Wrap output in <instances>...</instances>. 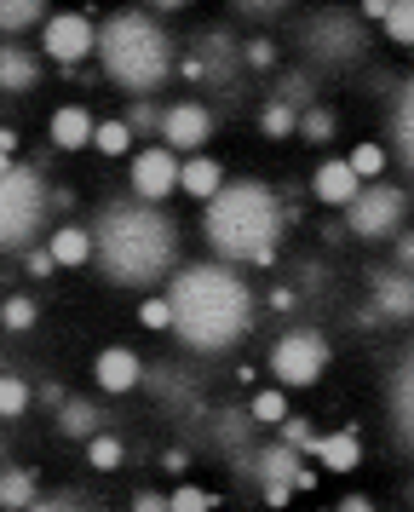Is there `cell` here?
Wrapping results in <instances>:
<instances>
[{
	"instance_id": "obj_41",
	"label": "cell",
	"mask_w": 414,
	"mask_h": 512,
	"mask_svg": "<svg viewBox=\"0 0 414 512\" xmlns=\"http://www.w3.org/2000/svg\"><path fill=\"white\" fill-rule=\"evenodd\" d=\"M276 432H282V443H288V449H299V455H311V449H317V438H322V432H317L305 415H288Z\"/></svg>"
},
{
	"instance_id": "obj_20",
	"label": "cell",
	"mask_w": 414,
	"mask_h": 512,
	"mask_svg": "<svg viewBox=\"0 0 414 512\" xmlns=\"http://www.w3.org/2000/svg\"><path fill=\"white\" fill-rule=\"evenodd\" d=\"M52 426H58V438H69V443H92L98 432H110V415H104L92 397H69L64 409L52 415Z\"/></svg>"
},
{
	"instance_id": "obj_38",
	"label": "cell",
	"mask_w": 414,
	"mask_h": 512,
	"mask_svg": "<svg viewBox=\"0 0 414 512\" xmlns=\"http://www.w3.org/2000/svg\"><path fill=\"white\" fill-rule=\"evenodd\" d=\"M87 461L98 466V472H115V466L127 461V449H121V438H115V432H98V438L87 443Z\"/></svg>"
},
{
	"instance_id": "obj_27",
	"label": "cell",
	"mask_w": 414,
	"mask_h": 512,
	"mask_svg": "<svg viewBox=\"0 0 414 512\" xmlns=\"http://www.w3.org/2000/svg\"><path fill=\"white\" fill-rule=\"evenodd\" d=\"M225 185H230V179H225V167L213 162V156H190V162H184V179H179L184 196H196V202H213V196H219Z\"/></svg>"
},
{
	"instance_id": "obj_22",
	"label": "cell",
	"mask_w": 414,
	"mask_h": 512,
	"mask_svg": "<svg viewBox=\"0 0 414 512\" xmlns=\"http://www.w3.org/2000/svg\"><path fill=\"white\" fill-rule=\"evenodd\" d=\"M391 156L414 173V81H403L391 98Z\"/></svg>"
},
{
	"instance_id": "obj_4",
	"label": "cell",
	"mask_w": 414,
	"mask_h": 512,
	"mask_svg": "<svg viewBox=\"0 0 414 512\" xmlns=\"http://www.w3.org/2000/svg\"><path fill=\"white\" fill-rule=\"evenodd\" d=\"M282 225H288V208L276 202V190L265 179H230L202 213L207 248L225 265H271Z\"/></svg>"
},
{
	"instance_id": "obj_45",
	"label": "cell",
	"mask_w": 414,
	"mask_h": 512,
	"mask_svg": "<svg viewBox=\"0 0 414 512\" xmlns=\"http://www.w3.org/2000/svg\"><path fill=\"white\" fill-rule=\"evenodd\" d=\"M133 512H173V495H156V489H138Z\"/></svg>"
},
{
	"instance_id": "obj_31",
	"label": "cell",
	"mask_w": 414,
	"mask_h": 512,
	"mask_svg": "<svg viewBox=\"0 0 414 512\" xmlns=\"http://www.w3.org/2000/svg\"><path fill=\"white\" fill-rule=\"evenodd\" d=\"M127 127H133V139H150V133H156L161 139V121H167V110H161L156 98H127Z\"/></svg>"
},
{
	"instance_id": "obj_12",
	"label": "cell",
	"mask_w": 414,
	"mask_h": 512,
	"mask_svg": "<svg viewBox=\"0 0 414 512\" xmlns=\"http://www.w3.org/2000/svg\"><path fill=\"white\" fill-rule=\"evenodd\" d=\"M207 139H213V110H207L202 98L167 104V121H161V144H167V150H179L184 162H190V156H202Z\"/></svg>"
},
{
	"instance_id": "obj_51",
	"label": "cell",
	"mask_w": 414,
	"mask_h": 512,
	"mask_svg": "<svg viewBox=\"0 0 414 512\" xmlns=\"http://www.w3.org/2000/svg\"><path fill=\"white\" fill-rule=\"evenodd\" d=\"M334 512H374V501H368V495H345Z\"/></svg>"
},
{
	"instance_id": "obj_47",
	"label": "cell",
	"mask_w": 414,
	"mask_h": 512,
	"mask_svg": "<svg viewBox=\"0 0 414 512\" xmlns=\"http://www.w3.org/2000/svg\"><path fill=\"white\" fill-rule=\"evenodd\" d=\"M391 254H397V271H414V231H403L391 242Z\"/></svg>"
},
{
	"instance_id": "obj_7",
	"label": "cell",
	"mask_w": 414,
	"mask_h": 512,
	"mask_svg": "<svg viewBox=\"0 0 414 512\" xmlns=\"http://www.w3.org/2000/svg\"><path fill=\"white\" fill-rule=\"evenodd\" d=\"M403 219H409V190L380 179V185H363V196L345 208V236H357V242H397Z\"/></svg>"
},
{
	"instance_id": "obj_14",
	"label": "cell",
	"mask_w": 414,
	"mask_h": 512,
	"mask_svg": "<svg viewBox=\"0 0 414 512\" xmlns=\"http://www.w3.org/2000/svg\"><path fill=\"white\" fill-rule=\"evenodd\" d=\"M368 288H374V317L380 323H409L414 317V271H374L368 277Z\"/></svg>"
},
{
	"instance_id": "obj_10",
	"label": "cell",
	"mask_w": 414,
	"mask_h": 512,
	"mask_svg": "<svg viewBox=\"0 0 414 512\" xmlns=\"http://www.w3.org/2000/svg\"><path fill=\"white\" fill-rule=\"evenodd\" d=\"M127 179H133V202H150L161 208L184 179V156L179 150H167V144H144L133 162H127Z\"/></svg>"
},
{
	"instance_id": "obj_6",
	"label": "cell",
	"mask_w": 414,
	"mask_h": 512,
	"mask_svg": "<svg viewBox=\"0 0 414 512\" xmlns=\"http://www.w3.org/2000/svg\"><path fill=\"white\" fill-rule=\"evenodd\" d=\"M299 52L311 70H345L368 52V35H363V18L357 12H340V6H322L305 18L299 29Z\"/></svg>"
},
{
	"instance_id": "obj_29",
	"label": "cell",
	"mask_w": 414,
	"mask_h": 512,
	"mask_svg": "<svg viewBox=\"0 0 414 512\" xmlns=\"http://www.w3.org/2000/svg\"><path fill=\"white\" fill-rule=\"evenodd\" d=\"M230 12H236V24H253L259 35H265L271 24H282L288 0H230Z\"/></svg>"
},
{
	"instance_id": "obj_39",
	"label": "cell",
	"mask_w": 414,
	"mask_h": 512,
	"mask_svg": "<svg viewBox=\"0 0 414 512\" xmlns=\"http://www.w3.org/2000/svg\"><path fill=\"white\" fill-rule=\"evenodd\" d=\"M29 512H104V507H92L81 489H52V495H41Z\"/></svg>"
},
{
	"instance_id": "obj_8",
	"label": "cell",
	"mask_w": 414,
	"mask_h": 512,
	"mask_svg": "<svg viewBox=\"0 0 414 512\" xmlns=\"http://www.w3.org/2000/svg\"><path fill=\"white\" fill-rule=\"evenodd\" d=\"M328 334L322 328H288L282 340L271 346V374L282 392H305V386H317L322 369H328Z\"/></svg>"
},
{
	"instance_id": "obj_46",
	"label": "cell",
	"mask_w": 414,
	"mask_h": 512,
	"mask_svg": "<svg viewBox=\"0 0 414 512\" xmlns=\"http://www.w3.org/2000/svg\"><path fill=\"white\" fill-rule=\"evenodd\" d=\"M23 265H29V277H52V271H58V259H52V248H35V254L23 259Z\"/></svg>"
},
{
	"instance_id": "obj_26",
	"label": "cell",
	"mask_w": 414,
	"mask_h": 512,
	"mask_svg": "<svg viewBox=\"0 0 414 512\" xmlns=\"http://www.w3.org/2000/svg\"><path fill=\"white\" fill-rule=\"evenodd\" d=\"M46 248L58 259V271H75V265H92V231L87 225H58L46 236Z\"/></svg>"
},
{
	"instance_id": "obj_5",
	"label": "cell",
	"mask_w": 414,
	"mask_h": 512,
	"mask_svg": "<svg viewBox=\"0 0 414 512\" xmlns=\"http://www.w3.org/2000/svg\"><path fill=\"white\" fill-rule=\"evenodd\" d=\"M52 185L41 179V167L12 162L0 167V248L12 259H29L46 248V219H52Z\"/></svg>"
},
{
	"instance_id": "obj_48",
	"label": "cell",
	"mask_w": 414,
	"mask_h": 512,
	"mask_svg": "<svg viewBox=\"0 0 414 512\" xmlns=\"http://www.w3.org/2000/svg\"><path fill=\"white\" fill-rule=\"evenodd\" d=\"M386 12H391V0H363L357 6V18H368V24H386Z\"/></svg>"
},
{
	"instance_id": "obj_43",
	"label": "cell",
	"mask_w": 414,
	"mask_h": 512,
	"mask_svg": "<svg viewBox=\"0 0 414 512\" xmlns=\"http://www.w3.org/2000/svg\"><path fill=\"white\" fill-rule=\"evenodd\" d=\"M138 323H144V328H167V334H173V305H167V294L138 305Z\"/></svg>"
},
{
	"instance_id": "obj_42",
	"label": "cell",
	"mask_w": 414,
	"mask_h": 512,
	"mask_svg": "<svg viewBox=\"0 0 414 512\" xmlns=\"http://www.w3.org/2000/svg\"><path fill=\"white\" fill-rule=\"evenodd\" d=\"M248 70H276V64H282V52H276V41L271 35H248Z\"/></svg>"
},
{
	"instance_id": "obj_30",
	"label": "cell",
	"mask_w": 414,
	"mask_h": 512,
	"mask_svg": "<svg viewBox=\"0 0 414 512\" xmlns=\"http://www.w3.org/2000/svg\"><path fill=\"white\" fill-rule=\"evenodd\" d=\"M29 403H35L29 380H23L18 369H6V374H0V415H6V420H23V415H29Z\"/></svg>"
},
{
	"instance_id": "obj_1",
	"label": "cell",
	"mask_w": 414,
	"mask_h": 512,
	"mask_svg": "<svg viewBox=\"0 0 414 512\" xmlns=\"http://www.w3.org/2000/svg\"><path fill=\"white\" fill-rule=\"evenodd\" d=\"M167 305H173L179 346L196 351V357H219V351L242 346L253 328V288L225 259L179 265L173 282H167Z\"/></svg>"
},
{
	"instance_id": "obj_37",
	"label": "cell",
	"mask_w": 414,
	"mask_h": 512,
	"mask_svg": "<svg viewBox=\"0 0 414 512\" xmlns=\"http://www.w3.org/2000/svg\"><path fill=\"white\" fill-rule=\"evenodd\" d=\"M248 409H253V420H259V426H282V420H288V392H282V386H271V392L253 397Z\"/></svg>"
},
{
	"instance_id": "obj_21",
	"label": "cell",
	"mask_w": 414,
	"mask_h": 512,
	"mask_svg": "<svg viewBox=\"0 0 414 512\" xmlns=\"http://www.w3.org/2000/svg\"><path fill=\"white\" fill-rule=\"evenodd\" d=\"M271 98L305 116V110H317V104H322V75L311 70V64H294V70L276 75V93H271Z\"/></svg>"
},
{
	"instance_id": "obj_15",
	"label": "cell",
	"mask_w": 414,
	"mask_h": 512,
	"mask_svg": "<svg viewBox=\"0 0 414 512\" xmlns=\"http://www.w3.org/2000/svg\"><path fill=\"white\" fill-rule=\"evenodd\" d=\"M311 196H317L322 208H351L357 196H363V179H357V167L345 162V156H328V162L311 173Z\"/></svg>"
},
{
	"instance_id": "obj_17",
	"label": "cell",
	"mask_w": 414,
	"mask_h": 512,
	"mask_svg": "<svg viewBox=\"0 0 414 512\" xmlns=\"http://www.w3.org/2000/svg\"><path fill=\"white\" fill-rule=\"evenodd\" d=\"M386 409H391V426H397L403 449H414V346L403 351V357H397V369H391Z\"/></svg>"
},
{
	"instance_id": "obj_16",
	"label": "cell",
	"mask_w": 414,
	"mask_h": 512,
	"mask_svg": "<svg viewBox=\"0 0 414 512\" xmlns=\"http://www.w3.org/2000/svg\"><path fill=\"white\" fill-rule=\"evenodd\" d=\"M92 139H98V116H92L87 104H58L46 116V144L52 150H87Z\"/></svg>"
},
{
	"instance_id": "obj_33",
	"label": "cell",
	"mask_w": 414,
	"mask_h": 512,
	"mask_svg": "<svg viewBox=\"0 0 414 512\" xmlns=\"http://www.w3.org/2000/svg\"><path fill=\"white\" fill-rule=\"evenodd\" d=\"M35 317H41V305L29 300V294H6V305H0V323H6V334H29V328H35Z\"/></svg>"
},
{
	"instance_id": "obj_9",
	"label": "cell",
	"mask_w": 414,
	"mask_h": 512,
	"mask_svg": "<svg viewBox=\"0 0 414 512\" xmlns=\"http://www.w3.org/2000/svg\"><path fill=\"white\" fill-rule=\"evenodd\" d=\"M41 58H52L58 70H75L98 58V24L87 12H52V24L41 29Z\"/></svg>"
},
{
	"instance_id": "obj_13",
	"label": "cell",
	"mask_w": 414,
	"mask_h": 512,
	"mask_svg": "<svg viewBox=\"0 0 414 512\" xmlns=\"http://www.w3.org/2000/svg\"><path fill=\"white\" fill-rule=\"evenodd\" d=\"M144 374L150 369H144V357H138L133 346H104L92 357V380H98V392H110V397L144 386Z\"/></svg>"
},
{
	"instance_id": "obj_44",
	"label": "cell",
	"mask_w": 414,
	"mask_h": 512,
	"mask_svg": "<svg viewBox=\"0 0 414 512\" xmlns=\"http://www.w3.org/2000/svg\"><path fill=\"white\" fill-rule=\"evenodd\" d=\"M173 512H213V495L196 484H184V489H173Z\"/></svg>"
},
{
	"instance_id": "obj_35",
	"label": "cell",
	"mask_w": 414,
	"mask_h": 512,
	"mask_svg": "<svg viewBox=\"0 0 414 512\" xmlns=\"http://www.w3.org/2000/svg\"><path fill=\"white\" fill-rule=\"evenodd\" d=\"M259 127H265V139H294L299 133V110H288V104H265V110H259Z\"/></svg>"
},
{
	"instance_id": "obj_18",
	"label": "cell",
	"mask_w": 414,
	"mask_h": 512,
	"mask_svg": "<svg viewBox=\"0 0 414 512\" xmlns=\"http://www.w3.org/2000/svg\"><path fill=\"white\" fill-rule=\"evenodd\" d=\"M41 52L35 47H23V41H6L0 47V87H6V98H23V93H35L41 87Z\"/></svg>"
},
{
	"instance_id": "obj_40",
	"label": "cell",
	"mask_w": 414,
	"mask_h": 512,
	"mask_svg": "<svg viewBox=\"0 0 414 512\" xmlns=\"http://www.w3.org/2000/svg\"><path fill=\"white\" fill-rule=\"evenodd\" d=\"M334 127H340V121H334V110H328V104H317V110H305V116H299V139L328 144V139H334Z\"/></svg>"
},
{
	"instance_id": "obj_2",
	"label": "cell",
	"mask_w": 414,
	"mask_h": 512,
	"mask_svg": "<svg viewBox=\"0 0 414 512\" xmlns=\"http://www.w3.org/2000/svg\"><path fill=\"white\" fill-rule=\"evenodd\" d=\"M92 265L115 288H156L179 271V225L150 202H110L92 225Z\"/></svg>"
},
{
	"instance_id": "obj_3",
	"label": "cell",
	"mask_w": 414,
	"mask_h": 512,
	"mask_svg": "<svg viewBox=\"0 0 414 512\" xmlns=\"http://www.w3.org/2000/svg\"><path fill=\"white\" fill-rule=\"evenodd\" d=\"M179 64V41L150 6H115L98 24V70L127 98H156Z\"/></svg>"
},
{
	"instance_id": "obj_28",
	"label": "cell",
	"mask_w": 414,
	"mask_h": 512,
	"mask_svg": "<svg viewBox=\"0 0 414 512\" xmlns=\"http://www.w3.org/2000/svg\"><path fill=\"white\" fill-rule=\"evenodd\" d=\"M35 501H41L35 472H29V466H6V478H0V507L6 512H29Z\"/></svg>"
},
{
	"instance_id": "obj_11",
	"label": "cell",
	"mask_w": 414,
	"mask_h": 512,
	"mask_svg": "<svg viewBox=\"0 0 414 512\" xmlns=\"http://www.w3.org/2000/svg\"><path fill=\"white\" fill-rule=\"evenodd\" d=\"M248 41H236L230 29H202V41H196V58H202V70H207V87L213 93H225V87H236L242 81V70H248Z\"/></svg>"
},
{
	"instance_id": "obj_52",
	"label": "cell",
	"mask_w": 414,
	"mask_h": 512,
	"mask_svg": "<svg viewBox=\"0 0 414 512\" xmlns=\"http://www.w3.org/2000/svg\"><path fill=\"white\" fill-rule=\"evenodd\" d=\"M409 501H414V484H409Z\"/></svg>"
},
{
	"instance_id": "obj_19",
	"label": "cell",
	"mask_w": 414,
	"mask_h": 512,
	"mask_svg": "<svg viewBox=\"0 0 414 512\" xmlns=\"http://www.w3.org/2000/svg\"><path fill=\"white\" fill-rule=\"evenodd\" d=\"M253 432H259L253 409H219V415H207V443H213L225 461L242 455V449H253Z\"/></svg>"
},
{
	"instance_id": "obj_49",
	"label": "cell",
	"mask_w": 414,
	"mask_h": 512,
	"mask_svg": "<svg viewBox=\"0 0 414 512\" xmlns=\"http://www.w3.org/2000/svg\"><path fill=\"white\" fill-rule=\"evenodd\" d=\"M294 300H299L294 288H282V282H276V288H271V305H276V311H294Z\"/></svg>"
},
{
	"instance_id": "obj_23",
	"label": "cell",
	"mask_w": 414,
	"mask_h": 512,
	"mask_svg": "<svg viewBox=\"0 0 414 512\" xmlns=\"http://www.w3.org/2000/svg\"><path fill=\"white\" fill-rule=\"evenodd\" d=\"M311 455H317L328 472H357V466H363V438H357L351 426H340V432H322Z\"/></svg>"
},
{
	"instance_id": "obj_50",
	"label": "cell",
	"mask_w": 414,
	"mask_h": 512,
	"mask_svg": "<svg viewBox=\"0 0 414 512\" xmlns=\"http://www.w3.org/2000/svg\"><path fill=\"white\" fill-rule=\"evenodd\" d=\"M288 495H294V484H271L265 489V507H288Z\"/></svg>"
},
{
	"instance_id": "obj_36",
	"label": "cell",
	"mask_w": 414,
	"mask_h": 512,
	"mask_svg": "<svg viewBox=\"0 0 414 512\" xmlns=\"http://www.w3.org/2000/svg\"><path fill=\"white\" fill-rule=\"evenodd\" d=\"M386 41H397V47H414V0H391L386 12Z\"/></svg>"
},
{
	"instance_id": "obj_24",
	"label": "cell",
	"mask_w": 414,
	"mask_h": 512,
	"mask_svg": "<svg viewBox=\"0 0 414 512\" xmlns=\"http://www.w3.org/2000/svg\"><path fill=\"white\" fill-rule=\"evenodd\" d=\"M144 386H150V392H156L167 409H184V403H196V380H190L179 363H150Z\"/></svg>"
},
{
	"instance_id": "obj_25",
	"label": "cell",
	"mask_w": 414,
	"mask_h": 512,
	"mask_svg": "<svg viewBox=\"0 0 414 512\" xmlns=\"http://www.w3.org/2000/svg\"><path fill=\"white\" fill-rule=\"evenodd\" d=\"M46 24H52L46 0H0V35L6 41H23L29 29H46Z\"/></svg>"
},
{
	"instance_id": "obj_32",
	"label": "cell",
	"mask_w": 414,
	"mask_h": 512,
	"mask_svg": "<svg viewBox=\"0 0 414 512\" xmlns=\"http://www.w3.org/2000/svg\"><path fill=\"white\" fill-rule=\"evenodd\" d=\"M133 127H127V121H98V139H92V150H98V156H138L133 150Z\"/></svg>"
},
{
	"instance_id": "obj_34",
	"label": "cell",
	"mask_w": 414,
	"mask_h": 512,
	"mask_svg": "<svg viewBox=\"0 0 414 512\" xmlns=\"http://www.w3.org/2000/svg\"><path fill=\"white\" fill-rule=\"evenodd\" d=\"M345 162L357 167V179H363V185H380V173H386V144H357V150H351V156H345Z\"/></svg>"
}]
</instances>
